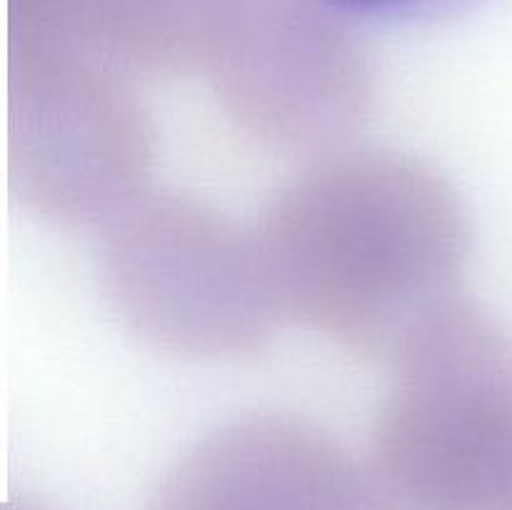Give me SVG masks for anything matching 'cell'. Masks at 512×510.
Instances as JSON below:
<instances>
[{"mask_svg":"<svg viewBox=\"0 0 512 510\" xmlns=\"http://www.w3.org/2000/svg\"><path fill=\"white\" fill-rule=\"evenodd\" d=\"M208 73L228 118L285 150L335 145L373 98L358 43L315 0L240 3Z\"/></svg>","mask_w":512,"mask_h":510,"instance_id":"5b68a950","label":"cell"},{"mask_svg":"<svg viewBox=\"0 0 512 510\" xmlns=\"http://www.w3.org/2000/svg\"><path fill=\"white\" fill-rule=\"evenodd\" d=\"M333 15L355 18H410V15L445 10L460 0H315Z\"/></svg>","mask_w":512,"mask_h":510,"instance_id":"52a82bcc","label":"cell"},{"mask_svg":"<svg viewBox=\"0 0 512 510\" xmlns=\"http://www.w3.org/2000/svg\"><path fill=\"white\" fill-rule=\"evenodd\" d=\"M10 185L58 225H105L148 193L153 133L113 63L20 38L8 85Z\"/></svg>","mask_w":512,"mask_h":510,"instance_id":"277c9868","label":"cell"},{"mask_svg":"<svg viewBox=\"0 0 512 510\" xmlns=\"http://www.w3.org/2000/svg\"><path fill=\"white\" fill-rule=\"evenodd\" d=\"M100 278L133 333L188 358L255 353L283 315L255 235L183 195L143 193L110 218Z\"/></svg>","mask_w":512,"mask_h":510,"instance_id":"3957f363","label":"cell"},{"mask_svg":"<svg viewBox=\"0 0 512 510\" xmlns=\"http://www.w3.org/2000/svg\"><path fill=\"white\" fill-rule=\"evenodd\" d=\"M373 435L390 510H512V340L458 303L395 360Z\"/></svg>","mask_w":512,"mask_h":510,"instance_id":"7a4b0ae2","label":"cell"},{"mask_svg":"<svg viewBox=\"0 0 512 510\" xmlns=\"http://www.w3.org/2000/svg\"><path fill=\"white\" fill-rule=\"evenodd\" d=\"M5 510H48L45 505H38V503H30V500H13V503L5 505Z\"/></svg>","mask_w":512,"mask_h":510,"instance_id":"ba28073f","label":"cell"},{"mask_svg":"<svg viewBox=\"0 0 512 510\" xmlns=\"http://www.w3.org/2000/svg\"><path fill=\"white\" fill-rule=\"evenodd\" d=\"M255 240L280 313L395 363L460 303L470 223L453 185L423 160L350 150L285 185Z\"/></svg>","mask_w":512,"mask_h":510,"instance_id":"6da1fadb","label":"cell"},{"mask_svg":"<svg viewBox=\"0 0 512 510\" xmlns=\"http://www.w3.org/2000/svg\"><path fill=\"white\" fill-rule=\"evenodd\" d=\"M150 510H390L373 468L305 420L255 415L198 440Z\"/></svg>","mask_w":512,"mask_h":510,"instance_id":"8992f818","label":"cell"}]
</instances>
